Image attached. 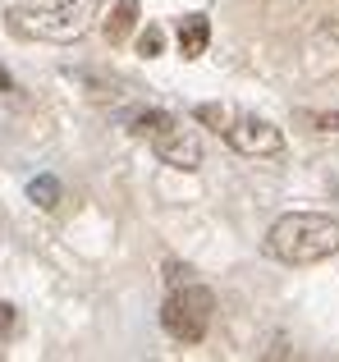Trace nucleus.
Returning <instances> with one entry per match:
<instances>
[{
  "instance_id": "1a4fd4ad",
  "label": "nucleus",
  "mask_w": 339,
  "mask_h": 362,
  "mask_svg": "<svg viewBox=\"0 0 339 362\" xmlns=\"http://www.w3.org/2000/svg\"><path fill=\"white\" fill-rule=\"evenodd\" d=\"M14 330V308H0V339Z\"/></svg>"
},
{
  "instance_id": "20e7f679",
  "label": "nucleus",
  "mask_w": 339,
  "mask_h": 362,
  "mask_svg": "<svg viewBox=\"0 0 339 362\" xmlns=\"http://www.w3.org/2000/svg\"><path fill=\"white\" fill-rule=\"evenodd\" d=\"M138 133H147V138L156 142V151H161L170 165H179V170L202 165V142H197V133L184 129L174 115H143L138 119Z\"/></svg>"
},
{
  "instance_id": "f03ea898",
  "label": "nucleus",
  "mask_w": 339,
  "mask_h": 362,
  "mask_svg": "<svg viewBox=\"0 0 339 362\" xmlns=\"http://www.w3.org/2000/svg\"><path fill=\"white\" fill-rule=\"evenodd\" d=\"M170 298H165V308H161V321H165V330L174 339H184V344H197V339L206 335V326H211V293L202 289V284H193V280H179V271L170 275Z\"/></svg>"
},
{
  "instance_id": "423d86ee",
  "label": "nucleus",
  "mask_w": 339,
  "mask_h": 362,
  "mask_svg": "<svg viewBox=\"0 0 339 362\" xmlns=\"http://www.w3.org/2000/svg\"><path fill=\"white\" fill-rule=\"evenodd\" d=\"M133 14H138V5H133V0H119V5H115V14L106 18V37H110V42H119V37H124L129 28H133Z\"/></svg>"
},
{
  "instance_id": "0eeeda50",
  "label": "nucleus",
  "mask_w": 339,
  "mask_h": 362,
  "mask_svg": "<svg viewBox=\"0 0 339 362\" xmlns=\"http://www.w3.org/2000/svg\"><path fill=\"white\" fill-rule=\"evenodd\" d=\"M28 197H32L37 206H46V211H51V206L60 202V184H55L51 175H42V179H32V184H28Z\"/></svg>"
},
{
  "instance_id": "6e6552de",
  "label": "nucleus",
  "mask_w": 339,
  "mask_h": 362,
  "mask_svg": "<svg viewBox=\"0 0 339 362\" xmlns=\"http://www.w3.org/2000/svg\"><path fill=\"white\" fill-rule=\"evenodd\" d=\"M138 51H143V55H156V51H161V28H147V33L138 37Z\"/></svg>"
},
{
  "instance_id": "9d476101",
  "label": "nucleus",
  "mask_w": 339,
  "mask_h": 362,
  "mask_svg": "<svg viewBox=\"0 0 339 362\" xmlns=\"http://www.w3.org/2000/svg\"><path fill=\"white\" fill-rule=\"evenodd\" d=\"M0 88H9V74L5 69H0Z\"/></svg>"
},
{
  "instance_id": "39448f33",
  "label": "nucleus",
  "mask_w": 339,
  "mask_h": 362,
  "mask_svg": "<svg viewBox=\"0 0 339 362\" xmlns=\"http://www.w3.org/2000/svg\"><path fill=\"white\" fill-rule=\"evenodd\" d=\"M206 42H211V23H206V14L179 18V55H184V60H197V55L206 51Z\"/></svg>"
},
{
  "instance_id": "7ed1b4c3",
  "label": "nucleus",
  "mask_w": 339,
  "mask_h": 362,
  "mask_svg": "<svg viewBox=\"0 0 339 362\" xmlns=\"http://www.w3.org/2000/svg\"><path fill=\"white\" fill-rule=\"evenodd\" d=\"M197 119L202 124H215L225 133V142L248 156H280L285 151V138H280L275 124L266 119H252V115H230L225 106H197Z\"/></svg>"
},
{
  "instance_id": "f257e3e1",
  "label": "nucleus",
  "mask_w": 339,
  "mask_h": 362,
  "mask_svg": "<svg viewBox=\"0 0 339 362\" xmlns=\"http://www.w3.org/2000/svg\"><path fill=\"white\" fill-rule=\"evenodd\" d=\"M266 252L280 257L289 266H307V262H321V257L339 252V221L321 211H294V216H280L266 234Z\"/></svg>"
}]
</instances>
